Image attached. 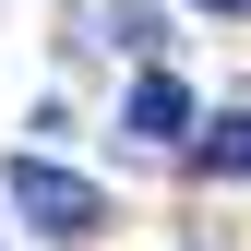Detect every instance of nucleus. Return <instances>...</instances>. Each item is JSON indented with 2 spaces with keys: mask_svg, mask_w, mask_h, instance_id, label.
I'll return each instance as SVG.
<instances>
[{
  "mask_svg": "<svg viewBox=\"0 0 251 251\" xmlns=\"http://www.w3.org/2000/svg\"><path fill=\"white\" fill-rule=\"evenodd\" d=\"M12 203H24V227H48V239H84V227H96V179H72V168H48V155H24V168H12Z\"/></svg>",
  "mask_w": 251,
  "mask_h": 251,
  "instance_id": "nucleus-1",
  "label": "nucleus"
},
{
  "mask_svg": "<svg viewBox=\"0 0 251 251\" xmlns=\"http://www.w3.org/2000/svg\"><path fill=\"white\" fill-rule=\"evenodd\" d=\"M120 120H132V144H179V132H192V84H179V72H144Z\"/></svg>",
  "mask_w": 251,
  "mask_h": 251,
  "instance_id": "nucleus-2",
  "label": "nucleus"
},
{
  "mask_svg": "<svg viewBox=\"0 0 251 251\" xmlns=\"http://www.w3.org/2000/svg\"><path fill=\"white\" fill-rule=\"evenodd\" d=\"M203 168L215 179H251V120H215V132H203Z\"/></svg>",
  "mask_w": 251,
  "mask_h": 251,
  "instance_id": "nucleus-3",
  "label": "nucleus"
},
{
  "mask_svg": "<svg viewBox=\"0 0 251 251\" xmlns=\"http://www.w3.org/2000/svg\"><path fill=\"white\" fill-rule=\"evenodd\" d=\"M192 12H227V24H251V0H192Z\"/></svg>",
  "mask_w": 251,
  "mask_h": 251,
  "instance_id": "nucleus-4",
  "label": "nucleus"
}]
</instances>
